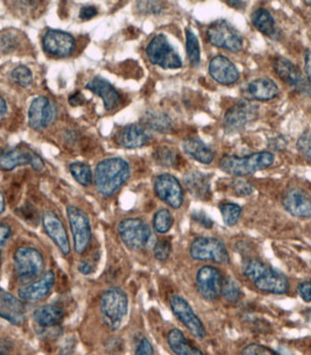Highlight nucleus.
Masks as SVG:
<instances>
[{
	"instance_id": "nucleus-2",
	"label": "nucleus",
	"mask_w": 311,
	"mask_h": 355,
	"mask_svg": "<svg viewBox=\"0 0 311 355\" xmlns=\"http://www.w3.org/2000/svg\"><path fill=\"white\" fill-rule=\"evenodd\" d=\"M129 163L121 158L103 159L96 167L94 182L96 190L103 196L115 194L129 180Z\"/></svg>"
},
{
	"instance_id": "nucleus-29",
	"label": "nucleus",
	"mask_w": 311,
	"mask_h": 355,
	"mask_svg": "<svg viewBox=\"0 0 311 355\" xmlns=\"http://www.w3.org/2000/svg\"><path fill=\"white\" fill-rule=\"evenodd\" d=\"M170 350L176 355H204L202 352L191 345L179 329H172L167 337Z\"/></svg>"
},
{
	"instance_id": "nucleus-58",
	"label": "nucleus",
	"mask_w": 311,
	"mask_h": 355,
	"mask_svg": "<svg viewBox=\"0 0 311 355\" xmlns=\"http://www.w3.org/2000/svg\"><path fill=\"white\" fill-rule=\"evenodd\" d=\"M305 3H306V4H308V5H310L311 6V1H306Z\"/></svg>"
},
{
	"instance_id": "nucleus-44",
	"label": "nucleus",
	"mask_w": 311,
	"mask_h": 355,
	"mask_svg": "<svg viewBox=\"0 0 311 355\" xmlns=\"http://www.w3.org/2000/svg\"><path fill=\"white\" fill-rule=\"evenodd\" d=\"M163 3L159 1H141L138 2V8L142 13L158 14L161 13L163 8Z\"/></svg>"
},
{
	"instance_id": "nucleus-57",
	"label": "nucleus",
	"mask_w": 311,
	"mask_h": 355,
	"mask_svg": "<svg viewBox=\"0 0 311 355\" xmlns=\"http://www.w3.org/2000/svg\"><path fill=\"white\" fill-rule=\"evenodd\" d=\"M3 244L0 243V269H1L2 266V248H3Z\"/></svg>"
},
{
	"instance_id": "nucleus-51",
	"label": "nucleus",
	"mask_w": 311,
	"mask_h": 355,
	"mask_svg": "<svg viewBox=\"0 0 311 355\" xmlns=\"http://www.w3.org/2000/svg\"><path fill=\"white\" fill-rule=\"evenodd\" d=\"M78 270H80V272L82 273V275H89L90 273L94 272V267H93L89 261H81L80 263H78Z\"/></svg>"
},
{
	"instance_id": "nucleus-26",
	"label": "nucleus",
	"mask_w": 311,
	"mask_h": 355,
	"mask_svg": "<svg viewBox=\"0 0 311 355\" xmlns=\"http://www.w3.org/2000/svg\"><path fill=\"white\" fill-rule=\"evenodd\" d=\"M34 321L44 328L56 327L62 322L64 311L60 305L51 304L37 308L33 313Z\"/></svg>"
},
{
	"instance_id": "nucleus-52",
	"label": "nucleus",
	"mask_w": 311,
	"mask_h": 355,
	"mask_svg": "<svg viewBox=\"0 0 311 355\" xmlns=\"http://www.w3.org/2000/svg\"><path fill=\"white\" fill-rule=\"evenodd\" d=\"M69 103L71 106L77 107L85 103V98L80 92H75L69 98Z\"/></svg>"
},
{
	"instance_id": "nucleus-36",
	"label": "nucleus",
	"mask_w": 311,
	"mask_h": 355,
	"mask_svg": "<svg viewBox=\"0 0 311 355\" xmlns=\"http://www.w3.org/2000/svg\"><path fill=\"white\" fill-rule=\"evenodd\" d=\"M220 209L226 225L231 227L236 225L238 220H240L241 212H242L240 206L236 205V203L228 202L224 203Z\"/></svg>"
},
{
	"instance_id": "nucleus-48",
	"label": "nucleus",
	"mask_w": 311,
	"mask_h": 355,
	"mask_svg": "<svg viewBox=\"0 0 311 355\" xmlns=\"http://www.w3.org/2000/svg\"><path fill=\"white\" fill-rule=\"evenodd\" d=\"M298 293L304 302H311V280L301 282L298 286Z\"/></svg>"
},
{
	"instance_id": "nucleus-37",
	"label": "nucleus",
	"mask_w": 311,
	"mask_h": 355,
	"mask_svg": "<svg viewBox=\"0 0 311 355\" xmlns=\"http://www.w3.org/2000/svg\"><path fill=\"white\" fill-rule=\"evenodd\" d=\"M222 295L229 302H237L240 299L241 291L238 282L231 277L223 280Z\"/></svg>"
},
{
	"instance_id": "nucleus-22",
	"label": "nucleus",
	"mask_w": 311,
	"mask_h": 355,
	"mask_svg": "<svg viewBox=\"0 0 311 355\" xmlns=\"http://www.w3.org/2000/svg\"><path fill=\"white\" fill-rule=\"evenodd\" d=\"M209 75L217 83L222 85H231L240 78V72L235 64L228 58L219 55L214 57L209 63Z\"/></svg>"
},
{
	"instance_id": "nucleus-18",
	"label": "nucleus",
	"mask_w": 311,
	"mask_h": 355,
	"mask_svg": "<svg viewBox=\"0 0 311 355\" xmlns=\"http://www.w3.org/2000/svg\"><path fill=\"white\" fill-rule=\"evenodd\" d=\"M43 228L48 236L54 241L60 251L66 256L71 253V243L65 225L53 211H45L42 215Z\"/></svg>"
},
{
	"instance_id": "nucleus-40",
	"label": "nucleus",
	"mask_w": 311,
	"mask_h": 355,
	"mask_svg": "<svg viewBox=\"0 0 311 355\" xmlns=\"http://www.w3.org/2000/svg\"><path fill=\"white\" fill-rule=\"evenodd\" d=\"M19 40L17 34H14L12 31H6L5 34H0V51L5 53L15 51L19 46Z\"/></svg>"
},
{
	"instance_id": "nucleus-39",
	"label": "nucleus",
	"mask_w": 311,
	"mask_h": 355,
	"mask_svg": "<svg viewBox=\"0 0 311 355\" xmlns=\"http://www.w3.org/2000/svg\"><path fill=\"white\" fill-rule=\"evenodd\" d=\"M296 148L302 157L311 164V130H306L296 141Z\"/></svg>"
},
{
	"instance_id": "nucleus-9",
	"label": "nucleus",
	"mask_w": 311,
	"mask_h": 355,
	"mask_svg": "<svg viewBox=\"0 0 311 355\" xmlns=\"http://www.w3.org/2000/svg\"><path fill=\"white\" fill-rule=\"evenodd\" d=\"M273 69L282 81L299 94L311 97V83L301 69L285 57L276 58Z\"/></svg>"
},
{
	"instance_id": "nucleus-30",
	"label": "nucleus",
	"mask_w": 311,
	"mask_h": 355,
	"mask_svg": "<svg viewBox=\"0 0 311 355\" xmlns=\"http://www.w3.org/2000/svg\"><path fill=\"white\" fill-rule=\"evenodd\" d=\"M183 150L191 158L196 159L197 162L203 163V164H209L214 159L213 151L204 142L200 141L199 139H186L183 142Z\"/></svg>"
},
{
	"instance_id": "nucleus-23",
	"label": "nucleus",
	"mask_w": 311,
	"mask_h": 355,
	"mask_svg": "<svg viewBox=\"0 0 311 355\" xmlns=\"http://www.w3.org/2000/svg\"><path fill=\"white\" fill-rule=\"evenodd\" d=\"M0 317L10 324H21L25 318V307L21 300L0 288Z\"/></svg>"
},
{
	"instance_id": "nucleus-4",
	"label": "nucleus",
	"mask_w": 311,
	"mask_h": 355,
	"mask_svg": "<svg viewBox=\"0 0 311 355\" xmlns=\"http://www.w3.org/2000/svg\"><path fill=\"white\" fill-rule=\"evenodd\" d=\"M17 278L23 284H30L42 275L45 261L42 253L33 247L23 246L13 256Z\"/></svg>"
},
{
	"instance_id": "nucleus-17",
	"label": "nucleus",
	"mask_w": 311,
	"mask_h": 355,
	"mask_svg": "<svg viewBox=\"0 0 311 355\" xmlns=\"http://www.w3.org/2000/svg\"><path fill=\"white\" fill-rule=\"evenodd\" d=\"M42 46L52 56L66 57L74 51L75 42L74 37L65 31L48 30L43 37Z\"/></svg>"
},
{
	"instance_id": "nucleus-53",
	"label": "nucleus",
	"mask_w": 311,
	"mask_h": 355,
	"mask_svg": "<svg viewBox=\"0 0 311 355\" xmlns=\"http://www.w3.org/2000/svg\"><path fill=\"white\" fill-rule=\"evenodd\" d=\"M73 345L74 343H71L69 342V343H66L65 346L62 349V352H61V355H71L72 354V351H73Z\"/></svg>"
},
{
	"instance_id": "nucleus-8",
	"label": "nucleus",
	"mask_w": 311,
	"mask_h": 355,
	"mask_svg": "<svg viewBox=\"0 0 311 355\" xmlns=\"http://www.w3.org/2000/svg\"><path fill=\"white\" fill-rule=\"evenodd\" d=\"M191 258L200 261H213L219 264L229 263V254L225 244L220 239L199 237L195 239L190 249Z\"/></svg>"
},
{
	"instance_id": "nucleus-19",
	"label": "nucleus",
	"mask_w": 311,
	"mask_h": 355,
	"mask_svg": "<svg viewBox=\"0 0 311 355\" xmlns=\"http://www.w3.org/2000/svg\"><path fill=\"white\" fill-rule=\"evenodd\" d=\"M56 276L52 270H48L37 280L30 282L19 289V297L21 301L36 302L44 300L51 292Z\"/></svg>"
},
{
	"instance_id": "nucleus-27",
	"label": "nucleus",
	"mask_w": 311,
	"mask_h": 355,
	"mask_svg": "<svg viewBox=\"0 0 311 355\" xmlns=\"http://www.w3.org/2000/svg\"><path fill=\"white\" fill-rule=\"evenodd\" d=\"M186 188L191 195L199 200H207L211 194L209 179L206 174L190 171L184 176Z\"/></svg>"
},
{
	"instance_id": "nucleus-49",
	"label": "nucleus",
	"mask_w": 311,
	"mask_h": 355,
	"mask_svg": "<svg viewBox=\"0 0 311 355\" xmlns=\"http://www.w3.org/2000/svg\"><path fill=\"white\" fill-rule=\"evenodd\" d=\"M98 10L94 6H84L80 10V17L82 20H89L98 15Z\"/></svg>"
},
{
	"instance_id": "nucleus-10",
	"label": "nucleus",
	"mask_w": 311,
	"mask_h": 355,
	"mask_svg": "<svg viewBox=\"0 0 311 355\" xmlns=\"http://www.w3.org/2000/svg\"><path fill=\"white\" fill-rule=\"evenodd\" d=\"M118 232L125 245L132 251L144 248L151 237L150 226L139 218L121 220L118 225Z\"/></svg>"
},
{
	"instance_id": "nucleus-41",
	"label": "nucleus",
	"mask_w": 311,
	"mask_h": 355,
	"mask_svg": "<svg viewBox=\"0 0 311 355\" xmlns=\"http://www.w3.org/2000/svg\"><path fill=\"white\" fill-rule=\"evenodd\" d=\"M171 250H172V246H171L170 241L168 239L161 238L155 244L154 255L157 260L165 261L170 258Z\"/></svg>"
},
{
	"instance_id": "nucleus-11",
	"label": "nucleus",
	"mask_w": 311,
	"mask_h": 355,
	"mask_svg": "<svg viewBox=\"0 0 311 355\" xmlns=\"http://www.w3.org/2000/svg\"><path fill=\"white\" fill-rule=\"evenodd\" d=\"M260 114V107L251 101H240L226 110L224 117V129L228 133L243 130L247 125L255 121Z\"/></svg>"
},
{
	"instance_id": "nucleus-12",
	"label": "nucleus",
	"mask_w": 311,
	"mask_h": 355,
	"mask_svg": "<svg viewBox=\"0 0 311 355\" xmlns=\"http://www.w3.org/2000/svg\"><path fill=\"white\" fill-rule=\"evenodd\" d=\"M66 214L73 236L75 251L78 254H82L88 250L91 241L89 218L85 211L75 206H69Z\"/></svg>"
},
{
	"instance_id": "nucleus-38",
	"label": "nucleus",
	"mask_w": 311,
	"mask_h": 355,
	"mask_svg": "<svg viewBox=\"0 0 311 355\" xmlns=\"http://www.w3.org/2000/svg\"><path fill=\"white\" fill-rule=\"evenodd\" d=\"M11 77L17 85L21 86L23 88H27L33 80V75H32L30 69L23 65L14 69Z\"/></svg>"
},
{
	"instance_id": "nucleus-56",
	"label": "nucleus",
	"mask_w": 311,
	"mask_h": 355,
	"mask_svg": "<svg viewBox=\"0 0 311 355\" xmlns=\"http://www.w3.org/2000/svg\"><path fill=\"white\" fill-rule=\"evenodd\" d=\"M228 4L231 5V7L236 8H242L246 7V2L243 1H228Z\"/></svg>"
},
{
	"instance_id": "nucleus-3",
	"label": "nucleus",
	"mask_w": 311,
	"mask_h": 355,
	"mask_svg": "<svg viewBox=\"0 0 311 355\" xmlns=\"http://www.w3.org/2000/svg\"><path fill=\"white\" fill-rule=\"evenodd\" d=\"M274 161V154L270 151H260L243 157L226 155L220 162V168L229 175L243 177L266 170Z\"/></svg>"
},
{
	"instance_id": "nucleus-5",
	"label": "nucleus",
	"mask_w": 311,
	"mask_h": 355,
	"mask_svg": "<svg viewBox=\"0 0 311 355\" xmlns=\"http://www.w3.org/2000/svg\"><path fill=\"white\" fill-rule=\"evenodd\" d=\"M129 300L126 293L121 288L113 287L107 290L100 298V311L107 327L117 330L126 317Z\"/></svg>"
},
{
	"instance_id": "nucleus-54",
	"label": "nucleus",
	"mask_w": 311,
	"mask_h": 355,
	"mask_svg": "<svg viewBox=\"0 0 311 355\" xmlns=\"http://www.w3.org/2000/svg\"><path fill=\"white\" fill-rule=\"evenodd\" d=\"M8 106L4 98L0 97V116L5 114L7 112Z\"/></svg>"
},
{
	"instance_id": "nucleus-14",
	"label": "nucleus",
	"mask_w": 311,
	"mask_h": 355,
	"mask_svg": "<svg viewBox=\"0 0 311 355\" xmlns=\"http://www.w3.org/2000/svg\"><path fill=\"white\" fill-rule=\"evenodd\" d=\"M222 276L216 267L207 266L197 270V292L208 301H216L222 295Z\"/></svg>"
},
{
	"instance_id": "nucleus-28",
	"label": "nucleus",
	"mask_w": 311,
	"mask_h": 355,
	"mask_svg": "<svg viewBox=\"0 0 311 355\" xmlns=\"http://www.w3.org/2000/svg\"><path fill=\"white\" fill-rule=\"evenodd\" d=\"M119 144L126 148H138L147 144L148 135L139 124H130L119 133Z\"/></svg>"
},
{
	"instance_id": "nucleus-7",
	"label": "nucleus",
	"mask_w": 311,
	"mask_h": 355,
	"mask_svg": "<svg viewBox=\"0 0 311 355\" xmlns=\"http://www.w3.org/2000/svg\"><path fill=\"white\" fill-rule=\"evenodd\" d=\"M209 42L217 48L237 53L243 49V39L240 32L225 19H219L208 26Z\"/></svg>"
},
{
	"instance_id": "nucleus-13",
	"label": "nucleus",
	"mask_w": 311,
	"mask_h": 355,
	"mask_svg": "<svg viewBox=\"0 0 311 355\" xmlns=\"http://www.w3.org/2000/svg\"><path fill=\"white\" fill-rule=\"evenodd\" d=\"M170 304L171 310L177 318L188 329V331L196 338H205L206 334H207L205 326L203 325L202 320L195 313L190 304L183 297L173 295L170 299Z\"/></svg>"
},
{
	"instance_id": "nucleus-50",
	"label": "nucleus",
	"mask_w": 311,
	"mask_h": 355,
	"mask_svg": "<svg viewBox=\"0 0 311 355\" xmlns=\"http://www.w3.org/2000/svg\"><path fill=\"white\" fill-rule=\"evenodd\" d=\"M304 69L306 77L311 83V49H308L304 54Z\"/></svg>"
},
{
	"instance_id": "nucleus-47",
	"label": "nucleus",
	"mask_w": 311,
	"mask_h": 355,
	"mask_svg": "<svg viewBox=\"0 0 311 355\" xmlns=\"http://www.w3.org/2000/svg\"><path fill=\"white\" fill-rule=\"evenodd\" d=\"M135 355H154V349L150 340L143 338L136 346Z\"/></svg>"
},
{
	"instance_id": "nucleus-25",
	"label": "nucleus",
	"mask_w": 311,
	"mask_h": 355,
	"mask_svg": "<svg viewBox=\"0 0 311 355\" xmlns=\"http://www.w3.org/2000/svg\"><path fill=\"white\" fill-rule=\"evenodd\" d=\"M86 89L103 100L104 106L107 110L115 109L118 106L121 97L117 89L103 78L95 77L86 85Z\"/></svg>"
},
{
	"instance_id": "nucleus-43",
	"label": "nucleus",
	"mask_w": 311,
	"mask_h": 355,
	"mask_svg": "<svg viewBox=\"0 0 311 355\" xmlns=\"http://www.w3.org/2000/svg\"><path fill=\"white\" fill-rule=\"evenodd\" d=\"M154 157H155V161L159 164L167 166V167L173 165L174 162H175V156H174L173 151L165 147L159 148V150H157Z\"/></svg>"
},
{
	"instance_id": "nucleus-42",
	"label": "nucleus",
	"mask_w": 311,
	"mask_h": 355,
	"mask_svg": "<svg viewBox=\"0 0 311 355\" xmlns=\"http://www.w3.org/2000/svg\"><path fill=\"white\" fill-rule=\"evenodd\" d=\"M240 355H281L277 352L267 347V346L251 343L241 350Z\"/></svg>"
},
{
	"instance_id": "nucleus-34",
	"label": "nucleus",
	"mask_w": 311,
	"mask_h": 355,
	"mask_svg": "<svg viewBox=\"0 0 311 355\" xmlns=\"http://www.w3.org/2000/svg\"><path fill=\"white\" fill-rule=\"evenodd\" d=\"M186 48L188 60L193 66H199L200 63V48L199 40L193 31L188 30L186 32Z\"/></svg>"
},
{
	"instance_id": "nucleus-45",
	"label": "nucleus",
	"mask_w": 311,
	"mask_h": 355,
	"mask_svg": "<svg viewBox=\"0 0 311 355\" xmlns=\"http://www.w3.org/2000/svg\"><path fill=\"white\" fill-rule=\"evenodd\" d=\"M232 188L238 196L245 197L249 196L254 191V188L248 182L244 180H236L232 184Z\"/></svg>"
},
{
	"instance_id": "nucleus-55",
	"label": "nucleus",
	"mask_w": 311,
	"mask_h": 355,
	"mask_svg": "<svg viewBox=\"0 0 311 355\" xmlns=\"http://www.w3.org/2000/svg\"><path fill=\"white\" fill-rule=\"evenodd\" d=\"M6 207V202L4 194H3L1 190H0V215L3 214L5 211Z\"/></svg>"
},
{
	"instance_id": "nucleus-31",
	"label": "nucleus",
	"mask_w": 311,
	"mask_h": 355,
	"mask_svg": "<svg viewBox=\"0 0 311 355\" xmlns=\"http://www.w3.org/2000/svg\"><path fill=\"white\" fill-rule=\"evenodd\" d=\"M251 22L253 26L265 36L272 39H276L277 37L275 19L266 8H260L256 10L252 13Z\"/></svg>"
},
{
	"instance_id": "nucleus-1",
	"label": "nucleus",
	"mask_w": 311,
	"mask_h": 355,
	"mask_svg": "<svg viewBox=\"0 0 311 355\" xmlns=\"http://www.w3.org/2000/svg\"><path fill=\"white\" fill-rule=\"evenodd\" d=\"M242 272L244 276L261 292L284 295L290 291V284L287 276L258 259L247 260L243 263Z\"/></svg>"
},
{
	"instance_id": "nucleus-21",
	"label": "nucleus",
	"mask_w": 311,
	"mask_h": 355,
	"mask_svg": "<svg viewBox=\"0 0 311 355\" xmlns=\"http://www.w3.org/2000/svg\"><path fill=\"white\" fill-rule=\"evenodd\" d=\"M278 87L269 78H255L247 83L242 89V94L247 101H272L278 94Z\"/></svg>"
},
{
	"instance_id": "nucleus-35",
	"label": "nucleus",
	"mask_w": 311,
	"mask_h": 355,
	"mask_svg": "<svg viewBox=\"0 0 311 355\" xmlns=\"http://www.w3.org/2000/svg\"><path fill=\"white\" fill-rule=\"evenodd\" d=\"M173 223L174 219L170 211L167 209H161L154 216L153 226L159 234H164L170 232Z\"/></svg>"
},
{
	"instance_id": "nucleus-16",
	"label": "nucleus",
	"mask_w": 311,
	"mask_h": 355,
	"mask_svg": "<svg viewBox=\"0 0 311 355\" xmlns=\"http://www.w3.org/2000/svg\"><path fill=\"white\" fill-rule=\"evenodd\" d=\"M57 110L48 98L37 97L32 101L28 110V124L33 130L46 129L56 119Z\"/></svg>"
},
{
	"instance_id": "nucleus-6",
	"label": "nucleus",
	"mask_w": 311,
	"mask_h": 355,
	"mask_svg": "<svg viewBox=\"0 0 311 355\" xmlns=\"http://www.w3.org/2000/svg\"><path fill=\"white\" fill-rule=\"evenodd\" d=\"M146 52L148 60L154 65L165 69L181 68L182 60L165 34L156 35L148 43Z\"/></svg>"
},
{
	"instance_id": "nucleus-15",
	"label": "nucleus",
	"mask_w": 311,
	"mask_h": 355,
	"mask_svg": "<svg viewBox=\"0 0 311 355\" xmlns=\"http://www.w3.org/2000/svg\"><path fill=\"white\" fill-rule=\"evenodd\" d=\"M154 190L157 196L170 207H181L184 196L181 185L176 177L168 173L161 174L154 182Z\"/></svg>"
},
{
	"instance_id": "nucleus-46",
	"label": "nucleus",
	"mask_w": 311,
	"mask_h": 355,
	"mask_svg": "<svg viewBox=\"0 0 311 355\" xmlns=\"http://www.w3.org/2000/svg\"><path fill=\"white\" fill-rule=\"evenodd\" d=\"M193 218L195 222L202 224L205 228L211 229L213 226V222L206 212L202 211H195L193 214Z\"/></svg>"
},
{
	"instance_id": "nucleus-32",
	"label": "nucleus",
	"mask_w": 311,
	"mask_h": 355,
	"mask_svg": "<svg viewBox=\"0 0 311 355\" xmlns=\"http://www.w3.org/2000/svg\"><path fill=\"white\" fill-rule=\"evenodd\" d=\"M69 171L74 179L80 185L89 186L92 182L91 168L83 162H73L69 166Z\"/></svg>"
},
{
	"instance_id": "nucleus-20",
	"label": "nucleus",
	"mask_w": 311,
	"mask_h": 355,
	"mask_svg": "<svg viewBox=\"0 0 311 355\" xmlns=\"http://www.w3.org/2000/svg\"><path fill=\"white\" fill-rule=\"evenodd\" d=\"M282 205L292 216L309 219L311 218V196L299 188H292L282 198Z\"/></svg>"
},
{
	"instance_id": "nucleus-24",
	"label": "nucleus",
	"mask_w": 311,
	"mask_h": 355,
	"mask_svg": "<svg viewBox=\"0 0 311 355\" xmlns=\"http://www.w3.org/2000/svg\"><path fill=\"white\" fill-rule=\"evenodd\" d=\"M37 153L24 147H16L0 153V168L12 171L19 166L31 165Z\"/></svg>"
},
{
	"instance_id": "nucleus-33",
	"label": "nucleus",
	"mask_w": 311,
	"mask_h": 355,
	"mask_svg": "<svg viewBox=\"0 0 311 355\" xmlns=\"http://www.w3.org/2000/svg\"><path fill=\"white\" fill-rule=\"evenodd\" d=\"M145 123L161 132H168L171 128L170 119L161 112H148L145 116Z\"/></svg>"
}]
</instances>
